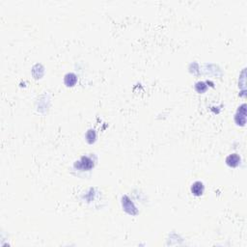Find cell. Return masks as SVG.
Instances as JSON below:
<instances>
[{"mask_svg": "<svg viewBox=\"0 0 247 247\" xmlns=\"http://www.w3.org/2000/svg\"><path fill=\"white\" fill-rule=\"evenodd\" d=\"M195 88H196V90H197L198 92H200V93H203V92H205V91H206L207 86L205 85V83H204V82H198V83L196 84Z\"/></svg>", "mask_w": 247, "mask_h": 247, "instance_id": "obj_5", "label": "cell"}, {"mask_svg": "<svg viewBox=\"0 0 247 247\" xmlns=\"http://www.w3.org/2000/svg\"><path fill=\"white\" fill-rule=\"evenodd\" d=\"M79 164L81 165L82 169H90V168H92L93 166V162L92 160L88 159V158H82L81 161H79Z\"/></svg>", "mask_w": 247, "mask_h": 247, "instance_id": "obj_4", "label": "cell"}, {"mask_svg": "<svg viewBox=\"0 0 247 247\" xmlns=\"http://www.w3.org/2000/svg\"><path fill=\"white\" fill-rule=\"evenodd\" d=\"M239 161H240V158L237 154H234L229 155L227 158V159H226L227 164L229 166H231V167H237L239 164Z\"/></svg>", "mask_w": 247, "mask_h": 247, "instance_id": "obj_1", "label": "cell"}, {"mask_svg": "<svg viewBox=\"0 0 247 247\" xmlns=\"http://www.w3.org/2000/svg\"><path fill=\"white\" fill-rule=\"evenodd\" d=\"M191 191L194 195L196 196H200L203 194L204 192V185L201 182H196L193 184L192 187H191Z\"/></svg>", "mask_w": 247, "mask_h": 247, "instance_id": "obj_2", "label": "cell"}, {"mask_svg": "<svg viewBox=\"0 0 247 247\" xmlns=\"http://www.w3.org/2000/svg\"><path fill=\"white\" fill-rule=\"evenodd\" d=\"M76 82V76L73 73H68L65 77V83L67 86H73Z\"/></svg>", "mask_w": 247, "mask_h": 247, "instance_id": "obj_3", "label": "cell"}]
</instances>
